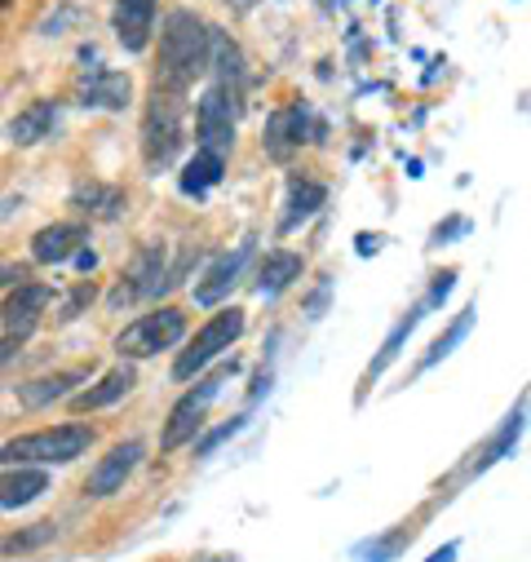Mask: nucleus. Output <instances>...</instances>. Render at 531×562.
<instances>
[{
	"label": "nucleus",
	"instance_id": "6ab92c4d",
	"mask_svg": "<svg viewBox=\"0 0 531 562\" xmlns=\"http://www.w3.org/2000/svg\"><path fill=\"white\" fill-rule=\"evenodd\" d=\"M426 311H430V306H426V297H421V302H417V306H413V311H408L404 319H398V324H394V328L385 333V341H381L376 359H372V363L363 368V381H359L363 390H372V385H376V381H381V376L389 372V363H394L398 355H404V346H408V337L417 333V324L426 319Z\"/></svg>",
	"mask_w": 531,
	"mask_h": 562
},
{
	"label": "nucleus",
	"instance_id": "c9c22d12",
	"mask_svg": "<svg viewBox=\"0 0 531 562\" xmlns=\"http://www.w3.org/2000/svg\"><path fill=\"white\" fill-rule=\"evenodd\" d=\"M456 553H461V544L452 540V544H443V549H434V553H430L426 562H456Z\"/></svg>",
	"mask_w": 531,
	"mask_h": 562
},
{
	"label": "nucleus",
	"instance_id": "58836bf2",
	"mask_svg": "<svg viewBox=\"0 0 531 562\" xmlns=\"http://www.w3.org/2000/svg\"><path fill=\"white\" fill-rule=\"evenodd\" d=\"M200 562H239L235 553H213V558H200Z\"/></svg>",
	"mask_w": 531,
	"mask_h": 562
},
{
	"label": "nucleus",
	"instance_id": "cd10ccee",
	"mask_svg": "<svg viewBox=\"0 0 531 562\" xmlns=\"http://www.w3.org/2000/svg\"><path fill=\"white\" fill-rule=\"evenodd\" d=\"M54 536H58V522H32L27 531L0 540V553H27V549H41V544L54 540Z\"/></svg>",
	"mask_w": 531,
	"mask_h": 562
},
{
	"label": "nucleus",
	"instance_id": "a878e982",
	"mask_svg": "<svg viewBox=\"0 0 531 562\" xmlns=\"http://www.w3.org/2000/svg\"><path fill=\"white\" fill-rule=\"evenodd\" d=\"M474 319H478V306H465V311H461V315H456V319H452V324H448V328H443V333L434 337V346H430V350L421 355L417 372H430L434 363H443V359H448V355H452V350H456V346H461V341L470 337Z\"/></svg>",
	"mask_w": 531,
	"mask_h": 562
},
{
	"label": "nucleus",
	"instance_id": "dca6fc26",
	"mask_svg": "<svg viewBox=\"0 0 531 562\" xmlns=\"http://www.w3.org/2000/svg\"><path fill=\"white\" fill-rule=\"evenodd\" d=\"M71 209H76L80 217H89V222H120V217L128 213V195H124V187H115V182L89 178V182H76Z\"/></svg>",
	"mask_w": 531,
	"mask_h": 562
},
{
	"label": "nucleus",
	"instance_id": "473e14b6",
	"mask_svg": "<svg viewBox=\"0 0 531 562\" xmlns=\"http://www.w3.org/2000/svg\"><path fill=\"white\" fill-rule=\"evenodd\" d=\"M470 231H474V226H470V222H465V217H452V222H448V226H439V231H434V235H430V248H443V244H448V239H456V235H470Z\"/></svg>",
	"mask_w": 531,
	"mask_h": 562
},
{
	"label": "nucleus",
	"instance_id": "ddd939ff",
	"mask_svg": "<svg viewBox=\"0 0 531 562\" xmlns=\"http://www.w3.org/2000/svg\"><path fill=\"white\" fill-rule=\"evenodd\" d=\"M89 244V226L84 222H49L32 235V261L41 266H63L71 257H80Z\"/></svg>",
	"mask_w": 531,
	"mask_h": 562
},
{
	"label": "nucleus",
	"instance_id": "72a5a7b5",
	"mask_svg": "<svg viewBox=\"0 0 531 562\" xmlns=\"http://www.w3.org/2000/svg\"><path fill=\"white\" fill-rule=\"evenodd\" d=\"M89 302H93V284H80V289L71 293V302L63 306V319H76V315H80V311H84Z\"/></svg>",
	"mask_w": 531,
	"mask_h": 562
},
{
	"label": "nucleus",
	"instance_id": "7ed1b4c3",
	"mask_svg": "<svg viewBox=\"0 0 531 562\" xmlns=\"http://www.w3.org/2000/svg\"><path fill=\"white\" fill-rule=\"evenodd\" d=\"M182 115H187V93L165 89V85H151L147 115H143V160H147V173L151 178H160L178 160V151L187 143Z\"/></svg>",
	"mask_w": 531,
	"mask_h": 562
},
{
	"label": "nucleus",
	"instance_id": "4c0bfd02",
	"mask_svg": "<svg viewBox=\"0 0 531 562\" xmlns=\"http://www.w3.org/2000/svg\"><path fill=\"white\" fill-rule=\"evenodd\" d=\"M76 266H80V270H93V266H98V252H93V248H84V252L76 257Z\"/></svg>",
	"mask_w": 531,
	"mask_h": 562
},
{
	"label": "nucleus",
	"instance_id": "f257e3e1",
	"mask_svg": "<svg viewBox=\"0 0 531 562\" xmlns=\"http://www.w3.org/2000/svg\"><path fill=\"white\" fill-rule=\"evenodd\" d=\"M213 67V27L195 10H169L160 23V63L156 85L187 93L195 76Z\"/></svg>",
	"mask_w": 531,
	"mask_h": 562
},
{
	"label": "nucleus",
	"instance_id": "b1692460",
	"mask_svg": "<svg viewBox=\"0 0 531 562\" xmlns=\"http://www.w3.org/2000/svg\"><path fill=\"white\" fill-rule=\"evenodd\" d=\"M128 98H133V80L124 71H93L89 80H80V106L124 111Z\"/></svg>",
	"mask_w": 531,
	"mask_h": 562
},
{
	"label": "nucleus",
	"instance_id": "c756f323",
	"mask_svg": "<svg viewBox=\"0 0 531 562\" xmlns=\"http://www.w3.org/2000/svg\"><path fill=\"white\" fill-rule=\"evenodd\" d=\"M452 289H456V270H439V274H434V284H430V293H426V306L439 311V306L448 302Z\"/></svg>",
	"mask_w": 531,
	"mask_h": 562
},
{
	"label": "nucleus",
	"instance_id": "bb28decb",
	"mask_svg": "<svg viewBox=\"0 0 531 562\" xmlns=\"http://www.w3.org/2000/svg\"><path fill=\"white\" fill-rule=\"evenodd\" d=\"M413 536H417V527H394V531H385V536H376V540H363V544L354 549V558H359V562H394Z\"/></svg>",
	"mask_w": 531,
	"mask_h": 562
},
{
	"label": "nucleus",
	"instance_id": "7c9ffc66",
	"mask_svg": "<svg viewBox=\"0 0 531 562\" xmlns=\"http://www.w3.org/2000/svg\"><path fill=\"white\" fill-rule=\"evenodd\" d=\"M328 297H332V274H324L319 284H315V293L306 297V319H324V311H328Z\"/></svg>",
	"mask_w": 531,
	"mask_h": 562
},
{
	"label": "nucleus",
	"instance_id": "0eeeda50",
	"mask_svg": "<svg viewBox=\"0 0 531 562\" xmlns=\"http://www.w3.org/2000/svg\"><path fill=\"white\" fill-rule=\"evenodd\" d=\"M169 289V257L165 244H143L133 252L128 270L120 274V289L111 293V311L128 306V302H143V297H160Z\"/></svg>",
	"mask_w": 531,
	"mask_h": 562
},
{
	"label": "nucleus",
	"instance_id": "f704fd0d",
	"mask_svg": "<svg viewBox=\"0 0 531 562\" xmlns=\"http://www.w3.org/2000/svg\"><path fill=\"white\" fill-rule=\"evenodd\" d=\"M23 341H27V337H19V333H10L5 341H0V368H5L10 359H19V350H23Z\"/></svg>",
	"mask_w": 531,
	"mask_h": 562
},
{
	"label": "nucleus",
	"instance_id": "39448f33",
	"mask_svg": "<svg viewBox=\"0 0 531 562\" xmlns=\"http://www.w3.org/2000/svg\"><path fill=\"white\" fill-rule=\"evenodd\" d=\"M244 328H248V315H244L239 306H222L217 315H208V319L195 328L191 346L173 359V381H195L208 363H217V359L244 337Z\"/></svg>",
	"mask_w": 531,
	"mask_h": 562
},
{
	"label": "nucleus",
	"instance_id": "2f4dec72",
	"mask_svg": "<svg viewBox=\"0 0 531 562\" xmlns=\"http://www.w3.org/2000/svg\"><path fill=\"white\" fill-rule=\"evenodd\" d=\"M23 284H32V266H23V261H14V266H0V289H23Z\"/></svg>",
	"mask_w": 531,
	"mask_h": 562
},
{
	"label": "nucleus",
	"instance_id": "6e6552de",
	"mask_svg": "<svg viewBox=\"0 0 531 562\" xmlns=\"http://www.w3.org/2000/svg\"><path fill=\"white\" fill-rule=\"evenodd\" d=\"M235 111L239 106L217 85H204L195 102V151H213V156L235 151Z\"/></svg>",
	"mask_w": 531,
	"mask_h": 562
},
{
	"label": "nucleus",
	"instance_id": "f8f14e48",
	"mask_svg": "<svg viewBox=\"0 0 531 562\" xmlns=\"http://www.w3.org/2000/svg\"><path fill=\"white\" fill-rule=\"evenodd\" d=\"M252 252H257V244H252V235L248 239H239L230 252H222L208 270H204V279L195 284V306H217V302H226L230 297V289L244 279V270H248V261H252Z\"/></svg>",
	"mask_w": 531,
	"mask_h": 562
},
{
	"label": "nucleus",
	"instance_id": "9d476101",
	"mask_svg": "<svg viewBox=\"0 0 531 562\" xmlns=\"http://www.w3.org/2000/svg\"><path fill=\"white\" fill-rule=\"evenodd\" d=\"M143 457H147V443L143 439H120L106 457H98V465L89 470V479H84V496H93V501H111V496H120L124 492V483L133 479V470L143 465Z\"/></svg>",
	"mask_w": 531,
	"mask_h": 562
},
{
	"label": "nucleus",
	"instance_id": "393cba45",
	"mask_svg": "<svg viewBox=\"0 0 531 562\" xmlns=\"http://www.w3.org/2000/svg\"><path fill=\"white\" fill-rule=\"evenodd\" d=\"M222 173H226V156L195 151V156L182 165V173H178V191H182L187 200H204V195L222 182Z\"/></svg>",
	"mask_w": 531,
	"mask_h": 562
},
{
	"label": "nucleus",
	"instance_id": "f03ea898",
	"mask_svg": "<svg viewBox=\"0 0 531 562\" xmlns=\"http://www.w3.org/2000/svg\"><path fill=\"white\" fill-rule=\"evenodd\" d=\"M98 443V430L84 426V420H67V426H45V430H32V435H19L10 443H0V465H71L80 461L89 448Z\"/></svg>",
	"mask_w": 531,
	"mask_h": 562
},
{
	"label": "nucleus",
	"instance_id": "20e7f679",
	"mask_svg": "<svg viewBox=\"0 0 531 562\" xmlns=\"http://www.w3.org/2000/svg\"><path fill=\"white\" fill-rule=\"evenodd\" d=\"M182 337H187V311L182 306H156L133 324H124L111 346L124 363H138V359H156V355L182 346Z\"/></svg>",
	"mask_w": 531,
	"mask_h": 562
},
{
	"label": "nucleus",
	"instance_id": "f3484780",
	"mask_svg": "<svg viewBox=\"0 0 531 562\" xmlns=\"http://www.w3.org/2000/svg\"><path fill=\"white\" fill-rule=\"evenodd\" d=\"M133 385H138V368L120 359V368L102 372L93 385H84V390L71 398V412H76V416H84V412H102V407L120 403L124 394H133Z\"/></svg>",
	"mask_w": 531,
	"mask_h": 562
},
{
	"label": "nucleus",
	"instance_id": "a211bd4d",
	"mask_svg": "<svg viewBox=\"0 0 531 562\" xmlns=\"http://www.w3.org/2000/svg\"><path fill=\"white\" fill-rule=\"evenodd\" d=\"M49 302H54V289L49 284H23V289H14L5 297V306H0V319H5L10 333L32 337L36 324H41V315L49 311Z\"/></svg>",
	"mask_w": 531,
	"mask_h": 562
},
{
	"label": "nucleus",
	"instance_id": "9b49d317",
	"mask_svg": "<svg viewBox=\"0 0 531 562\" xmlns=\"http://www.w3.org/2000/svg\"><path fill=\"white\" fill-rule=\"evenodd\" d=\"M84 385H93V363H76V368H58V372H45V376H32L19 385V403L27 412H41L49 403H71Z\"/></svg>",
	"mask_w": 531,
	"mask_h": 562
},
{
	"label": "nucleus",
	"instance_id": "2eb2a0df",
	"mask_svg": "<svg viewBox=\"0 0 531 562\" xmlns=\"http://www.w3.org/2000/svg\"><path fill=\"white\" fill-rule=\"evenodd\" d=\"M306 274V257L302 252H289V248H271L261 257V266H257V279H252V289H257V297H266V302H275L280 293H289L297 279Z\"/></svg>",
	"mask_w": 531,
	"mask_h": 562
},
{
	"label": "nucleus",
	"instance_id": "412c9836",
	"mask_svg": "<svg viewBox=\"0 0 531 562\" xmlns=\"http://www.w3.org/2000/svg\"><path fill=\"white\" fill-rule=\"evenodd\" d=\"M522 426H527V412H522V403L500 420V426H496V435L470 457V465H465V479H474V474H483V470H492L496 461H505L509 452H513V443L522 439Z\"/></svg>",
	"mask_w": 531,
	"mask_h": 562
},
{
	"label": "nucleus",
	"instance_id": "5701e85b",
	"mask_svg": "<svg viewBox=\"0 0 531 562\" xmlns=\"http://www.w3.org/2000/svg\"><path fill=\"white\" fill-rule=\"evenodd\" d=\"M58 128V102L54 98H36L32 106H23L14 120H10V143L14 147H36Z\"/></svg>",
	"mask_w": 531,
	"mask_h": 562
},
{
	"label": "nucleus",
	"instance_id": "aec40b11",
	"mask_svg": "<svg viewBox=\"0 0 531 562\" xmlns=\"http://www.w3.org/2000/svg\"><path fill=\"white\" fill-rule=\"evenodd\" d=\"M324 204H328V187H324V182H315V178L293 173V178H289V195H284L280 235H289V231H297L302 222H310V217H315Z\"/></svg>",
	"mask_w": 531,
	"mask_h": 562
},
{
	"label": "nucleus",
	"instance_id": "4468645a",
	"mask_svg": "<svg viewBox=\"0 0 531 562\" xmlns=\"http://www.w3.org/2000/svg\"><path fill=\"white\" fill-rule=\"evenodd\" d=\"M111 27H115V41L128 54H143L156 36V0H115Z\"/></svg>",
	"mask_w": 531,
	"mask_h": 562
},
{
	"label": "nucleus",
	"instance_id": "c85d7f7f",
	"mask_svg": "<svg viewBox=\"0 0 531 562\" xmlns=\"http://www.w3.org/2000/svg\"><path fill=\"white\" fill-rule=\"evenodd\" d=\"M244 420H248V416H230L226 426H217V430H208L204 439H195V457H213V452H217L226 439H235V435L244 430Z\"/></svg>",
	"mask_w": 531,
	"mask_h": 562
},
{
	"label": "nucleus",
	"instance_id": "e433bc0d",
	"mask_svg": "<svg viewBox=\"0 0 531 562\" xmlns=\"http://www.w3.org/2000/svg\"><path fill=\"white\" fill-rule=\"evenodd\" d=\"M376 248H381V235H359V257H368Z\"/></svg>",
	"mask_w": 531,
	"mask_h": 562
},
{
	"label": "nucleus",
	"instance_id": "423d86ee",
	"mask_svg": "<svg viewBox=\"0 0 531 562\" xmlns=\"http://www.w3.org/2000/svg\"><path fill=\"white\" fill-rule=\"evenodd\" d=\"M230 372H235V363H222L217 372L200 376V381L169 407V420H165V430H160V452H178V448L195 443V435L204 430V412H208V403L222 394V381H226Z\"/></svg>",
	"mask_w": 531,
	"mask_h": 562
},
{
	"label": "nucleus",
	"instance_id": "4be33fe9",
	"mask_svg": "<svg viewBox=\"0 0 531 562\" xmlns=\"http://www.w3.org/2000/svg\"><path fill=\"white\" fill-rule=\"evenodd\" d=\"M49 492V474L36 465H10L0 474V509H27Z\"/></svg>",
	"mask_w": 531,
	"mask_h": 562
},
{
	"label": "nucleus",
	"instance_id": "1a4fd4ad",
	"mask_svg": "<svg viewBox=\"0 0 531 562\" xmlns=\"http://www.w3.org/2000/svg\"><path fill=\"white\" fill-rule=\"evenodd\" d=\"M319 133H324V124L315 120V111L293 102V106H280L271 120H266L261 147H266V156H271V160H289L306 143H319Z\"/></svg>",
	"mask_w": 531,
	"mask_h": 562
}]
</instances>
